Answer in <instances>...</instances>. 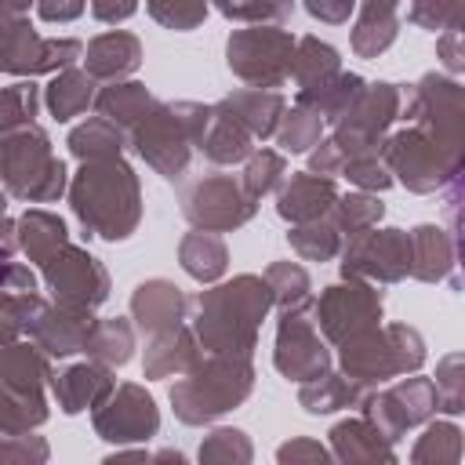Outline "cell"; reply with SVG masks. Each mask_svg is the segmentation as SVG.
<instances>
[{
    "label": "cell",
    "mask_w": 465,
    "mask_h": 465,
    "mask_svg": "<svg viewBox=\"0 0 465 465\" xmlns=\"http://www.w3.org/2000/svg\"><path fill=\"white\" fill-rule=\"evenodd\" d=\"M272 305V291L265 276H236L222 287H211L196 298V345L207 352H236L251 356L262 316Z\"/></svg>",
    "instance_id": "cell-1"
},
{
    "label": "cell",
    "mask_w": 465,
    "mask_h": 465,
    "mask_svg": "<svg viewBox=\"0 0 465 465\" xmlns=\"http://www.w3.org/2000/svg\"><path fill=\"white\" fill-rule=\"evenodd\" d=\"M69 200L80 225L102 240H127L142 218L138 178L124 163V156L84 160L80 174L73 178Z\"/></svg>",
    "instance_id": "cell-2"
},
{
    "label": "cell",
    "mask_w": 465,
    "mask_h": 465,
    "mask_svg": "<svg viewBox=\"0 0 465 465\" xmlns=\"http://www.w3.org/2000/svg\"><path fill=\"white\" fill-rule=\"evenodd\" d=\"M251 381H254L251 356H236V352H211L207 360L200 356L185 371V378L171 385L174 414L189 425H203L243 403Z\"/></svg>",
    "instance_id": "cell-3"
},
{
    "label": "cell",
    "mask_w": 465,
    "mask_h": 465,
    "mask_svg": "<svg viewBox=\"0 0 465 465\" xmlns=\"http://www.w3.org/2000/svg\"><path fill=\"white\" fill-rule=\"evenodd\" d=\"M211 105L200 102H171V105H153L134 127H131V145L145 156V163L163 174V178H182L189 163V145L200 142L207 127Z\"/></svg>",
    "instance_id": "cell-4"
},
{
    "label": "cell",
    "mask_w": 465,
    "mask_h": 465,
    "mask_svg": "<svg viewBox=\"0 0 465 465\" xmlns=\"http://www.w3.org/2000/svg\"><path fill=\"white\" fill-rule=\"evenodd\" d=\"M0 178L11 196L51 203L65 189V163L51 153V138L36 124L0 131Z\"/></svg>",
    "instance_id": "cell-5"
},
{
    "label": "cell",
    "mask_w": 465,
    "mask_h": 465,
    "mask_svg": "<svg viewBox=\"0 0 465 465\" xmlns=\"http://www.w3.org/2000/svg\"><path fill=\"white\" fill-rule=\"evenodd\" d=\"M338 345H341V367H345V374L352 381H360V385L385 381V378H392L400 371H414L425 360V345H421L418 331L400 327V323H392L385 331L374 323L367 331L349 334Z\"/></svg>",
    "instance_id": "cell-6"
},
{
    "label": "cell",
    "mask_w": 465,
    "mask_h": 465,
    "mask_svg": "<svg viewBox=\"0 0 465 465\" xmlns=\"http://www.w3.org/2000/svg\"><path fill=\"white\" fill-rule=\"evenodd\" d=\"M381 160L389 174H396L407 189L429 193L458 174V142L440 138L414 124L381 145Z\"/></svg>",
    "instance_id": "cell-7"
},
{
    "label": "cell",
    "mask_w": 465,
    "mask_h": 465,
    "mask_svg": "<svg viewBox=\"0 0 465 465\" xmlns=\"http://www.w3.org/2000/svg\"><path fill=\"white\" fill-rule=\"evenodd\" d=\"M294 36L287 29L276 25H254V29H236L229 36L225 58L229 69L247 80L251 87H280L291 76V62H294Z\"/></svg>",
    "instance_id": "cell-8"
},
{
    "label": "cell",
    "mask_w": 465,
    "mask_h": 465,
    "mask_svg": "<svg viewBox=\"0 0 465 465\" xmlns=\"http://www.w3.org/2000/svg\"><path fill=\"white\" fill-rule=\"evenodd\" d=\"M44 269L47 287L54 291L58 305H73V309H94L109 298V276L98 265V258H91L84 247L62 240L51 254H44L36 262Z\"/></svg>",
    "instance_id": "cell-9"
},
{
    "label": "cell",
    "mask_w": 465,
    "mask_h": 465,
    "mask_svg": "<svg viewBox=\"0 0 465 465\" xmlns=\"http://www.w3.org/2000/svg\"><path fill=\"white\" fill-rule=\"evenodd\" d=\"M411 272V232L403 229H363L349 236V247L341 254V276L349 280H381L396 283Z\"/></svg>",
    "instance_id": "cell-10"
},
{
    "label": "cell",
    "mask_w": 465,
    "mask_h": 465,
    "mask_svg": "<svg viewBox=\"0 0 465 465\" xmlns=\"http://www.w3.org/2000/svg\"><path fill=\"white\" fill-rule=\"evenodd\" d=\"M182 214L196 229L225 232L254 214V200L243 193V185L232 174H207L182 193Z\"/></svg>",
    "instance_id": "cell-11"
},
{
    "label": "cell",
    "mask_w": 465,
    "mask_h": 465,
    "mask_svg": "<svg viewBox=\"0 0 465 465\" xmlns=\"http://www.w3.org/2000/svg\"><path fill=\"white\" fill-rule=\"evenodd\" d=\"M381 320V291H374L371 283H360L349 276V283L327 287L316 302V327H323V334L338 345L356 331H367Z\"/></svg>",
    "instance_id": "cell-12"
},
{
    "label": "cell",
    "mask_w": 465,
    "mask_h": 465,
    "mask_svg": "<svg viewBox=\"0 0 465 465\" xmlns=\"http://www.w3.org/2000/svg\"><path fill=\"white\" fill-rule=\"evenodd\" d=\"M331 367V352L320 341L316 320L305 316V305L283 309L276 331V371L291 381H312Z\"/></svg>",
    "instance_id": "cell-13"
},
{
    "label": "cell",
    "mask_w": 465,
    "mask_h": 465,
    "mask_svg": "<svg viewBox=\"0 0 465 465\" xmlns=\"http://www.w3.org/2000/svg\"><path fill=\"white\" fill-rule=\"evenodd\" d=\"M84 54L80 40H44L33 33V25L25 22V15L7 29V36L0 40V69L15 73V76H36V73H54L73 65Z\"/></svg>",
    "instance_id": "cell-14"
},
{
    "label": "cell",
    "mask_w": 465,
    "mask_h": 465,
    "mask_svg": "<svg viewBox=\"0 0 465 465\" xmlns=\"http://www.w3.org/2000/svg\"><path fill=\"white\" fill-rule=\"evenodd\" d=\"M436 403H440V396H436V389L425 378H403L400 385H392L381 396H363V411H367L363 418L385 440H396L403 429L425 421Z\"/></svg>",
    "instance_id": "cell-15"
},
{
    "label": "cell",
    "mask_w": 465,
    "mask_h": 465,
    "mask_svg": "<svg viewBox=\"0 0 465 465\" xmlns=\"http://www.w3.org/2000/svg\"><path fill=\"white\" fill-rule=\"evenodd\" d=\"M160 429L156 403L145 389L138 385H120L113 389L98 407H94V432L109 443L124 440H149Z\"/></svg>",
    "instance_id": "cell-16"
},
{
    "label": "cell",
    "mask_w": 465,
    "mask_h": 465,
    "mask_svg": "<svg viewBox=\"0 0 465 465\" xmlns=\"http://www.w3.org/2000/svg\"><path fill=\"white\" fill-rule=\"evenodd\" d=\"M94 327V316L91 309H73V305H44L33 323H29V334L33 341L47 352V356H73V352H84V341Z\"/></svg>",
    "instance_id": "cell-17"
},
{
    "label": "cell",
    "mask_w": 465,
    "mask_h": 465,
    "mask_svg": "<svg viewBox=\"0 0 465 465\" xmlns=\"http://www.w3.org/2000/svg\"><path fill=\"white\" fill-rule=\"evenodd\" d=\"M185 294L167 283V280H145L134 287L131 294V312L138 320V327L153 338L160 331H171V327H182L185 323Z\"/></svg>",
    "instance_id": "cell-18"
},
{
    "label": "cell",
    "mask_w": 465,
    "mask_h": 465,
    "mask_svg": "<svg viewBox=\"0 0 465 465\" xmlns=\"http://www.w3.org/2000/svg\"><path fill=\"white\" fill-rule=\"evenodd\" d=\"M51 389L65 414H80L87 407H98L116 389V378L105 363H76L62 374H51Z\"/></svg>",
    "instance_id": "cell-19"
},
{
    "label": "cell",
    "mask_w": 465,
    "mask_h": 465,
    "mask_svg": "<svg viewBox=\"0 0 465 465\" xmlns=\"http://www.w3.org/2000/svg\"><path fill=\"white\" fill-rule=\"evenodd\" d=\"M218 109L229 113L251 138H269V134H276L287 105H283V94L272 87H240V91L225 94L218 102Z\"/></svg>",
    "instance_id": "cell-20"
},
{
    "label": "cell",
    "mask_w": 465,
    "mask_h": 465,
    "mask_svg": "<svg viewBox=\"0 0 465 465\" xmlns=\"http://www.w3.org/2000/svg\"><path fill=\"white\" fill-rule=\"evenodd\" d=\"M334 200H338L334 182L305 171V174H291V182L280 189L276 211H280V218H287V222L298 225V222H312V218L331 214Z\"/></svg>",
    "instance_id": "cell-21"
},
{
    "label": "cell",
    "mask_w": 465,
    "mask_h": 465,
    "mask_svg": "<svg viewBox=\"0 0 465 465\" xmlns=\"http://www.w3.org/2000/svg\"><path fill=\"white\" fill-rule=\"evenodd\" d=\"M87 76L94 80H120L127 73L138 69L142 62V44L138 36L124 33V29H113V33H102L87 44Z\"/></svg>",
    "instance_id": "cell-22"
},
{
    "label": "cell",
    "mask_w": 465,
    "mask_h": 465,
    "mask_svg": "<svg viewBox=\"0 0 465 465\" xmlns=\"http://www.w3.org/2000/svg\"><path fill=\"white\" fill-rule=\"evenodd\" d=\"M196 360H200L196 334L185 323L160 331L149 338V349H145V378H167L174 371H189Z\"/></svg>",
    "instance_id": "cell-23"
},
{
    "label": "cell",
    "mask_w": 465,
    "mask_h": 465,
    "mask_svg": "<svg viewBox=\"0 0 465 465\" xmlns=\"http://www.w3.org/2000/svg\"><path fill=\"white\" fill-rule=\"evenodd\" d=\"M44 381H51V363L40 345H4L0 349V385L18 392H40Z\"/></svg>",
    "instance_id": "cell-24"
},
{
    "label": "cell",
    "mask_w": 465,
    "mask_h": 465,
    "mask_svg": "<svg viewBox=\"0 0 465 465\" xmlns=\"http://www.w3.org/2000/svg\"><path fill=\"white\" fill-rule=\"evenodd\" d=\"M251 134L229 116V113H222L218 105H211V116H207V127H203V134H200V153L207 156V160H214V163H236V160H247L251 156Z\"/></svg>",
    "instance_id": "cell-25"
},
{
    "label": "cell",
    "mask_w": 465,
    "mask_h": 465,
    "mask_svg": "<svg viewBox=\"0 0 465 465\" xmlns=\"http://www.w3.org/2000/svg\"><path fill=\"white\" fill-rule=\"evenodd\" d=\"M156 105V98L142 87V84H134V80H113L109 87H102L98 94H94V109L105 116V120H113L116 127H134L149 109Z\"/></svg>",
    "instance_id": "cell-26"
},
{
    "label": "cell",
    "mask_w": 465,
    "mask_h": 465,
    "mask_svg": "<svg viewBox=\"0 0 465 465\" xmlns=\"http://www.w3.org/2000/svg\"><path fill=\"white\" fill-rule=\"evenodd\" d=\"M178 258H182V269H185L193 280H200V283L218 280V276L225 272V265H229V251H225L222 236L211 232V229L189 232V236L182 240V247H178Z\"/></svg>",
    "instance_id": "cell-27"
},
{
    "label": "cell",
    "mask_w": 465,
    "mask_h": 465,
    "mask_svg": "<svg viewBox=\"0 0 465 465\" xmlns=\"http://www.w3.org/2000/svg\"><path fill=\"white\" fill-rule=\"evenodd\" d=\"M396 36V0H363L360 22L352 29V51L371 58L385 51Z\"/></svg>",
    "instance_id": "cell-28"
},
{
    "label": "cell",
    "mask_w": 465,
    "mask_h": 465,
    "mask_svg": "<svg viewBox=\"0 0 465 465\" xmlns=\"http://www.w3.org/2000/svg\"><path fill=\"white\" fill-rule=\"evenodd\" d=\"M338 73H341V65H338V51L331 44H320L316 36H305V40L294 44L291 76H294L298 91H316Z\"/></svg>",
    "instance_id": "cell-29"
},
{
    "label": "cell",
    "mask_w": 465,
    "mask_h": 465,
    "mask_svg": "<svg viewBox=\"0 0 465 465\" xmlns=\"http://www.w3.org/2000/svg\"><path fill=\"white\" fill-rule=\"evenodd\" d=\"M302 407L312 411V414H331L338 407H352V403H363V385L352 381L349 374H331L323 371L320 378L305 381L302 392H298Z\"/></svg>",
    "instance_id": "cell-30"
},
{
    "label": "cell",
    "mask_w": 465,
    "mask_h": 465,
    "mask_svg": "<svg viewBox=\"0 0 465 465\" xmlns=\"http://www.w3.org/2000/svg\"><path fill=\"white\" fill-rule=\"evenodd\" d=\"M44 102H47V109H51L54 120H73V116H80L94 102V76H87L80 69H62L47 84Z\"/></svg>",
    "instance_id": "cell-31"
},
{
    "label": "cell",
    "mask_w": 465,
    "mask_h": 465,
    "mask_svg": "<svg viewBox=\"0 0 465 465\" xmlns=\"http://www.w3.org/2000/svg\"><path fill=\"white\" fill-rule=\"evenodd\" d=\"M62 240H69L65 232V222L51 211H40V207H29L22 218H18V247L29 254V262H40L44 254H51Z\"/></svg>",
    "instance_id": "cell-32"
},
{
    "label": "cell",
    "mask_w": 465,
    "mask_h": 465,
    "mask_svg": "<svg viewBox=\"0 0 465 465\" xmlns=\"http://www.w3.org/2000/svg\"><path fill=\"white\" fill-rule=\"evenodd\" d=\"M450 240L436 225H418L411 232V272L418 280H440L450 265Z\"/></svg>",
    "instance_id": "cell-33"
},
{
    "label": "cell",
    "mask_w": 465,
    "mask_h": 465,
    "mask_svg": "<svg viewBox=\"0 0 465 465\" xmlns=\"http://www.w3.org/2000/svg\"><path fill=\"white\" fill-rule=\"evenodd\" d=\"M331 440H334L338 458H345V461H360V458H381V461H392V450L381 443V432H378L367 418H349V421L334 425Z\"/></svg>",
    "instance_id": "cell-34"
},
{
    "label": "cell",
    "mask_w": 465,
    "mask_h": 465,
    "mask_svg": "<svg viewBox=\"0 0 465 465\" xmlns=\"http://www.w3.org/2000/svg\"><path fill=\"white\" fill-rule=\"evenodd\" d=\"M131 349H134V334H131L127 320H94V327H91V334L84 341V352L94 356L105 367L127 363Z\"/></svg>",
    "instance_id": "cell-35"
},
{
    "label": "cell",
    "mask_w": 465,
    "mask_h": 465,
    "mask_svg": "<svg viewBox=\"0 0 465 465\" xmlns=\"http://www.w3.org/2000/svg\"><path fill=\"white\" fill-rule=\"evenodd\" d=\"M47 418V403L40 392H18L0 385V432L4 436H22L36 429Z\"/></svg>",
    "instance_id": "cell-36"
},
{
    "label": "cell",
    "mask_w": 465,
    "mask_h": 465,
    "mask_svg": "<svg viewBox=\"0 0 465 465\" xmlns=\"http://www.w3.org/2000/svg\"><path fill=\"white\" fill-rule=\"evenodd\" d=\"M69 149L80 160H102V156H120L124 149V131L105 120V116H91L87 124H80L69 134Z\"/></svg>",
    "instance_id": "cell-37"
},
{
    "label": "cell",
    "mask_w": 465,
    "mask_h": 465,
    "mask_svg": "<svg viewBox=\"0 0 465 465\" xmlns=\"http://www.w3.org/2000/svg\"><path fill=\"white\" fill-rule=\"evenodd\" d=\"M287 240H291V247L302 254V258H309V262H327V258H334L338 254V247H341V232H338V225L323 214V218H312V222H298L291 232H287Z\"/></svg>",
    "instance_id": "cell-38"
},
{
    "label": "cell",
    "mask_w": 465,
    "mask_h": 465,
    "mask_svg": "<svg viewBox=\"0 0 465 465\" xmlns=\"http://www.w3.org/2000/svg\"><path fill=\"white\" fill-rule=\"evenodd\" d=\"M280 120H283V124L276 127V142H280L283 153H305V149H312V145L320 142L323 116H320L316 109H309V105H294L291 113L283 109Z\"/></svg>",
    "instance_id": "cell-39"
},
{
    "label": "cell",
    "mask_w": 465,
    "mask_h": 465,
    "mask_svg": "<svg viewBox=\"0 0 465 465\" xmlns=\"http://www.w3.org/2000/svg\"><path fill=\"white\" fill-rule=\"evenodd\" d=\"M283 174H287L283 156H280V153H272V149H262V153H251V156H247V167H243L240 185H243V193L258 203L265 193H272V189L280 185V178H283Z\"/></svg>",
    "instance_id": "cell-40"
},
{
    "label": "cell",
    "mask_w": 465,
    "mask_h": 465,
    "mask_svg": "<svg viewBox=\"0 0 465 465\" xmlns=\"http://www.w3.org/2000/svg\"><path fill=\"white\" fill-rule=\"evenodd\" d=\"M265 283L272 291V302L280 309H294V305H309V276L302 265L294 262H276L265 269Z\"/></svg>",
    "instance_id": "cell-41"
},
{
    "label": "cell",
    "mask_w": 465,
    "mask_h": 465,
    "mask_svg": "<svg viewBox=\"0 0 465 465\" xmlns=\"http://www.w3.org/2000/svg\"><path fill=\"white\" fill-rule=\"evenodd\" d=\"M334 225H338V232H345V236H356V232H363V229H371L378 218H381V203L374 200V196H367V193H352V196H341V200H334Z\"/></svg>",
    "instance_id": "cell-42"
},
{
    "label": "cell",
    "mask_w": 465,
    "mask_h": 465,
    "mask_svg": "<svg viewBox=\"0 0 465 465\" xmlns=\"http://www.w3.org/2000/svg\"><path fill=\"white\" fill-rule=\"evenodd\" d=\"M36 105H40V91H36L33 84L4 87V91H0V131H11V127H22V124H33Z\"/></svg>",
    "instance_id": "cell-43"
},
{
    "label": "cell",
    "mask_w": 465,
    "mask_h": 465,
    "mask_svg": "<svg viewBox=\"0 0 465 465\" xmlns=\"http://www.w3.org/2000/svg\"><path fill=\"white\" fill-rule=\"evenodd\" d=\"M145 7L167 29H193L207 15V0H145Z\"/></svg>",
    "instance_id": "cell-44"
},
{
    "label": "cell",
    "mask_w": 465,
    "mask_h": 465,
    "mask_svg": "<svg viewBox=\"0 0 465 465\" xmlns=\"http://www.w3.org/2000/svg\"><path fill=\"white\" fill-rule=\"evenodd\" d=\"M222 15L243 18V22H280L291 15L294 0H214Z\"/></svg>",
    "instance_id": "cell-45"
},
{
    "label": "cell",
    "mask_w": 465,
    "mask_h": 465,
    "mask_svg": "<svg viewBox=\"0 0 465 465\" xmlns=\"http://www.w3.org/2000/svg\"><path fill=\"white\" fill-rule=\"evenodd\" d=\"M341 174L349 182H356L360 189H389L392 185V174L381 160V153H360V156H349L341 163Z\"/></svg>",
    "instance_id": "cell-46"
},
{
    "label": "cell",
    "mask_w": 465,
    "mask_h": 465,
    "mask_svg": "<svg viewBox=\"0 0 465 465\" xmlns=\"http://www.w3.org/2000/svg\"><path fill=\"white\" fill-rule=\"evenodd\" d=\"M229 458L247 461L251 458V443L243 440L240 429H214L207 436V443L200 447V461H229Z\"/></svg>",
    "instance_id": "cell-47"
},
{
    "label": "cell",
    "mask_w": 465,
    "mask_h": 465,
    "mask_svg": "<svg viewBox=\"0 0 465 465\" xmlns=\"http://www.w3.org/2000/svg\"><path fill=\"white\" fill-rule=\"evenodd\" d=\"M458 0H414L411 7V22L414 25H425V29H443V25H458Z\"/></svg>",
    "instance_id": "cell-48"
},
{
    "label": "cell",
    "mask_w": 465,
    "mask_h": 465,
    "mask_svg": "<svg viewBox=\"0 0 465 465\" xmlns=\"http://www.w3.org/2000/svg\"><path fill=\"white\" fill-rule=\"evenodd\" d=\"M352 7H356V0H305V11L320 22H331V25L345 22Z\"/></svg>",
    "instance_id": "cell-49"
},
{
    "label": "cell",
    "mask_w": 465,
    "mask_h": 465,
    "mask_svg": "<svg viewBox=\"0 0 465 465\" xmlns=\"http://www.w3.org/2000/svg\"><path fill=\"white\" fill-rule=\"evenodd\" d=\"M44 22H73L84 11V0H36Z\"/></svg>",
    "instance_id": "cell-50"
},
{
    "label": "cell",
    "mask_w": 465,
    "mask_h": 465,
    "mask_svg": "<svg viewBox=\"0 0 465 465\" xmlns=\"http://www.w3.org/2000/svg\"><path fill=\"white\" fill-rule=\"evenodd\" d=\"M138 7V0H91V11L98 22H124L131 18Z\"/></svg>",
    "instance_id": "cell-51"
},
{
    "label": "cell",
    "mask_w": 465,
    "mask_h": 465,
    "mask_svg": "<svg viewBox=\"0 0 465 465\" xmlns=\"http://www.w3.org/2000/svg\"><path fill=\"white\" fill-rule=\"evenodd\" d=\"M287 458H327V450H323L320 443H305V440H298V443L280 447V461H287Z\"/></svg>",
    "instance_id": "cell-52"
},
{
    "label": "cell",
    "mask_w": 465,
    "mask_h": 465,
    "mask_svg": "<svg viewBox=\"0 0 465 465\" xmlns=\"http://www.w3.org/2000/svg\"><path fill=\"white\" fill-rule=\"evenodd\" d=\"M29 4H33V0H0V7H7V11H15V15H25Z\"/></svg>",
    "instance_id": "cell-53"
},
{
    "label": "cell",
    "mask_w": 465,
    "mask_h": 465,
    "mask_svg": "<svg viewBox=\"0 0 465 465\" xmlns=\"http://www.w3.org/2000/svg\"><path fill=\"white\" fill-rule=\"evenodd\" d=\"M0 214H4V193H0Z\"/></svg>",
    "instance_id": "cell-54"
}]
</instances>
